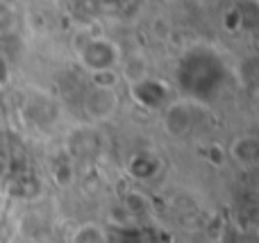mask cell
I'll list each match as a JSON object with an SVG mask.
<instances>
[{
	"label": "cell",
	"instance_id": "5",
	"mask_svg": "<svg viewBox=\"0 0 259 243\" xmlns=\"http://www.w3.org/2000/svg\"><path fill=\"white\" fill-rule=\"evenodd\" d=\"M73 243H107V234L94 225H87L75 234Z\"/></svg>",
	"mask_w": 259,
	"mask_h": 243
},
{
	"label": "cell",
	"instance_id": "2",
	"mask_svg": "<svg viewBox=\"0 0 259 243\" xmlns=\"http://www.w3.org/2000/svg\"><path fill=\"white\" fill-rule=\"evenodd\" d=\"M232 155L241 166H255L257 157H259V143L255 136H241L234 141L232 145Z\"/></svg>",
	"mask_w": 259,
	"mask_h": 243
},
{
	"label": "cell",
	"instance_id": "3",
	"mask_svg": "<svg viewBox=\"0 0 259 243\" xmlns=\"http://www.w3.org/2000/svg\"><path fill=\"white\" fill-rule=\"evenodd\" d=\"M107 243H148L141 230H112L107 234Z\"/></svg>",
	"mask_w": 259,
	"mask_h": 243
},
{
	"label": "cell",
	"instance_id": "1",
	"mask_svg": "<svg viewBox=\"0 0 259 243\" xmlns=\"http://www.w3.org/2000/svg\"><path fill=\"white\" fill-rule=\"evenodd\" d=\"M114 109H116V95H112L107 86H100L87 98V112L91 118H107L114 114Z\"/></svg>",
	"mask_w": 259,
	"mask_h": 243
},
{
	"label": "cell",
	"instance_id": "4",
	"mask_svg": "<svg viewBox=\"0 0 259 243\" xmlns=\"http://www.w3.org/2000/svg\"><path fill=\"white\" fill-rule=\"evenodd\" d=\"M130 171L137 177H150L152 173H155V162H152V157H148V155H139V157H134L132 162H130Z\"/></svg>",
	"mask_w": 259,
	"mask_h": 243
}]
</instances>
